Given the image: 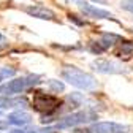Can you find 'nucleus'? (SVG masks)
Instances as JSON below:
<instances>
[{"instance_id":"obj_1","label":"nucleus","mask_w":133,"mask_h":133,"mask_svg":"<svg viewBox=\"0 0 133 133\" xmlns=\"http://www.w3.org/2000/svg\"><path fill=\"white\" fill-rule=\"evenodd\" d=\"M62 78L65 81H68L71 86L78 87V89H84V90H92L97 87V79L86 73V71H82L79 68H76V66H63V70H62Z\"/></svg>"},{"instance_id":"obj_2","label":"nucleus","mask_w":133,"mask_h":133,"mask_svg":"<svg viewBox=\"0 0 133 133\" xmlns=\"http://www.w3.org/2000/svg\"><path fill=\"white\" fill-rule=\"evenodd\" d=\"M62 105V102L54 97V95H49V94H44V92H33V100H32V106L35 108L38 112H43L46 116L52 114L59 109V106Z\"/></svg>"},{"instance_id":"obj_3","label":"nucleus","mask_w":133,"mask_h":133,"mask_svg":"<svg viewBox=\"0 0 133 133\" xmlns=\"http://www.w3.org/2000/svg\"><path fill=\"white\" fill-rule=\"evenodd\" d=\"M97 119V112L90 111V109H84V111H78L73 114L65 116L63 119H60L56 125V128H70L75 125H81V124H87Z\"/></svg>"},{"instance_id":"obj_4","label":"nucleus","mask_w":133,"mask_h":133,"mask_svg":"<svg viewBox=\"0 0 133 133\" xmlns=\"http://www.w3.org/2000/svg\"><path fill=\"white\" fill-rule=\"evenodd\" d=\"M38 82V76H29V78H16L10 82H6L5 86L0 87V94H6V95H11V94H19L22 92L24 89L33 86Z\"/></svg>"},{"instance_id":"obj_5","label":"nucleus","mask_w":133,"mask_h":133,"mask_svg":"<svg viewBox=\"0 0 133 133\" xmlns=\"http://www.w3.org/2000/svg\"><path fill=\"white\" fill-rule=\"evenodd\" d=\"M92 66L98 71V73H105V75H121V73H127L125 66L121 62H114V60H108V59H98L92 62Z\"/></svg>"},{"instance_id":"obj_6","label":"nucleus","mask_w":133,"mask_h":133,"mask_svg":"<svg viewBox=\"0 0 133 133\" xmlns=\"http://www.w3.org/2000/svg\"><path fill=\"white\" fill-rule=\"evenodd\" d=\"M92 130L97 133H130L128 125H122L117 122H97L94 124Z\"/></svg>"},{"instance_id":"obj_7","label":"nucleus","mask_w":133,"mask_h":133,"mask_svg":"<svg viewBox=\"0 0 133 133\" xmlns=\"http://www.w3.org/2000/svg\"><path fill=\"white\" fill-rule=\"evenodd\" d=\"M79 8L81 11L84 13L86 16H89V18H95V19H112V14L106 10H102V8H97L87 2H81L79 0Z\"/></svg>"},{"instance_id":"obj_8","label":"nucleus","mask_w":133,"mask_h":133,"mask_svg":"<svg viewBox=\"0 0 133 133\" xmlns=\"http://www.w3.org/2000/svg\"><path fill=\"white\" fill-rule=\"evenodd\" d=\"M24 11L27 14L33 16V18H38V19H48V21L54 19V11L46 8V6H41V5H29L24 8Z\"/></svg>"},{"instance_id":"obj_9","label":"nucleus","mask_w":133,"mask_h":133,"mask_svg":"<svg viewBox=\"0 0 133 133\" xmlns=\"http://www.w3.org/2000/svg\"><path fill=\"white\" fill-rule=\"evenodd\" d=\"M8 124H13V125H21V127H24V125H27V124H30V121H32V116L29 114V112H24V111H16V112H11V114H8Z\"/></svg>"},{"instance_id":"obj_10","label":"nucleus","mask_w":133,"mask_h":133,"mask_svg":"<svg viewBox=\"0 0 133 133\" xmlns=\"http://www.w3.org/2000/svg\"><path fill=\"white\" fill-rule=\"evenodd\" d=\"M117 57L124 59V60H128L131 56H133V41H128V40H121L117 43V51H116Z\"/></svg>"},{"instance_id":"obj_11","label":"nucleus","mask_w":133,"mask_h":133,"mask_svg":"<svg viewBox=\"0 0 133 133\" xmlns=\"http://www.w3.org/2000/svg\"><path fill=\"white\" fill-rule=\"evenodd\" d=\"M121 40H122V37H119V35H114V33H105L98 43L103 46V49H109V48L116 46Z\"/></svg>"},{"instance_id":"obj_12","label":"nucleus","mask_w":133,"mask_h":133,"mask_svg":"<svg viewBox=\"0 0 133 133\" xmlns=\"http://www.w3.org/2000/svg\"><path fill=\"white\" fill-rule=\"evenodd\" d=\"M11 133H54L52 127H46V128H38V127H27L22 130H14Z\"/></svg>"},{"instance_id":"obj_13","label":"nucleus","mask_w":133,"mask_h":133,"mask_svg":"<svg viewBox=\"0 0 133 133\" xmlns=\"http://www.w3.org/2000/svg\"><path fill=\"white\" fill-rule=\"evenodd\" d=\"M48 86L51 87L54 92H62V90H63V87H65V86L62 84L60 81H56V79H51V81H48Z\"/></svg>"},{"instance_id":"obj_14","label":"nucleus","mask_w":133,"mask_h":133,"mask_svg":"<svg viewBox=\"0 0 133 133\" xmlns=\"http://www.w3.org/2000/svg\"><path fill=\"white\" fill-rule=\"evenodd\" d=\"M122 8L133 13V0H125V2H122Z\"/></svg>"},{"instance_id":"obj_15","label":"nucleus","mask_w":133,"mask_h":133,"mask_svg":"<svg viewBox=\"0 0 133 133\" xmlns=\"http://www.w3.org/2000/svg\"><path fill=\"white\" fill-rule=\"evenodd\" d=\"M2 41H5V40H3V37H2V33H0V43H2Z\"/></svg>"}]
</instances>
